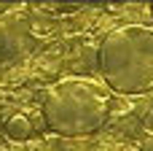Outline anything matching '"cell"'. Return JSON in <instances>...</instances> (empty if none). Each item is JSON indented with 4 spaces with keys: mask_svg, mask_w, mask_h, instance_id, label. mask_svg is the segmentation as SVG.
<instances>
[{
    "mask_svg": "<svg viewBox=\"0 0 153 151\" xmlns=\"http://www.w3.org/2000/svg\"><path fill=\"white\" fill-rule=\"evenodd\" d=\"M97 68L116 95L153 92V27L124 24L110 30L97 46Z\"/></svg>",
    "mask_w": 153,
    "mask_h": 151,
    "instance_id": "1",
    "label": "cell"
},
{
    "mask_svg": "<svg viewBox=\"0 0 153 151\" xmlns=\"http://www.w3.org/2000/svg\"><path fill=\"white\" fill-rule=\"evenodd\" d=\"M43 122L65 138L94 135L110 116V89L91 78H62L40 100Z\"/></svg>",
    "mask_w": 153,
    "mask_h": 151,
    "instance_id": "2",
    "label": "cell"
},
{
    "mask_svg": "<svg viewBox=\"0 0 153 151\" xmlns=\"http://www.w3.org/2000/svg\"><path fill=\"white\" fill-rule=\"evenodd\" d=\"M32 49V30L24 14L0 16V62H11L19 54Z\"/></svg>",
    "mask_w": 153,
    "mask_h": 151,
    "instance_id": "3",
    "label": "cell"
},
{
    "mask_svg": "<svg viewBox=\"0 0 153 151\" xmlns=\"http://www.w3.org/2000/svg\"><path fill=\"white\" fill-rule=\"evenodd\" d=\"M3 132H5V138H11V140H27V138L32 135V124H30V119H27L24 113H16V116H11V119L3 124Z\"/></svg>",
    "mask_w": 153,
    "mask_h": 151,
    "instance_id": "4",
    "label": "cell"
},
{
    "mask_svg": "<svg viewBox=\"0 0 153 151\" xmlns=\"http://www.w3.org/2000/svg\"><path fill=\"white\" fill-rule=\"evenodd\" d=\"M143 127H145V132H153V95L145 105V113H143Z\"/></svg>",
    "mask_w": 153,
    "mask_h": 151,
    "instance_id": "5",
    "label": "cell"
},
{
    "mask_svg": "<svg viewBox=\"0 0 153 151\" xmlns=\"http://www.w3.org/2000/svg\"><path fill=\"white\" fill-rule=\"evenodd\" d=\"M140 151H153V132H145L140 140Z\"/></svg>",
    "mask_w": 153,
    "mask_h": 151,
    "instance_id": "6",
    "label": "cell"
},
{
    "mask_svg": "<svg viewBox=\"0 0 153 151\" xmlns=\"http://www.w3.org/2000/svg\"><path fill=\"white\" fill-rule=\"evenodd\" d=\"M151 11H153V5H151Z\"/></svg>",
    "mask_w": 153,
    "mask_h": 151,
    "instance_id": "7",
    "label": "cell"
}]
</instances>
